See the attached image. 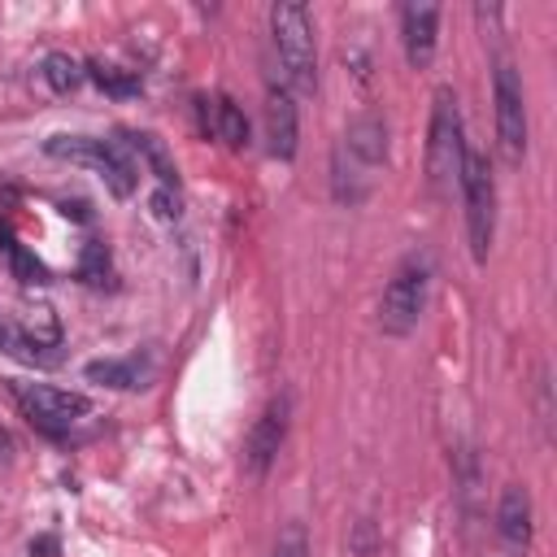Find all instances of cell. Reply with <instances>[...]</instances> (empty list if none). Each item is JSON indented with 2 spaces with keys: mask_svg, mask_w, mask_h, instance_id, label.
<instances>
[{
  "mask_svg": "<svg viewBox=\"0 0 557 557\" xmlns=\"http://www.w3.org/2000/svg\"><path fill=\"white\" fill-rule=\"evenodd\" d=\"M387 161V122L379 113H361L335 144L331 157V191L339 205H361Z\"/></svg>",
  "mask_w": 557,
  "mask_h": 557,
  "instance_id": "cell-1",
  "label": "cell"
},
{
  "mask_svg": "<svg viewBox=\"0 0 557 557\" xmlns=\"http://www.w3.org/2000/svg\"><path fill=\"white\" fill-rule=\"evenodd\" d=\"M270 39L283 65L287 91H313L318 87V39H313V13L305 4H270Z\"/></svg>",
  "mask_w": 557,
  "mask_h": 557,
  "instance_id": "cell-2",
  "label": "cell"
},
{
  "mask_svg": "<svg viewBox=\"0 0 557 557\" xmlns=\"http://www.w3.org/2000/svg\"><path fill=\"white\" fill-rule=\"evenodd\" d=\"M466 126L457 109L453 87H435L431 104V131H426V183L435 196H453L461 183V161H466Z\"/></svg>",
  "mask_w": 557,
  "mask_h": 557,
  "instance_id": "cell-3",
  "label": "cell"
},
{
  "mask_svg": "<svg viewBox=\"0 0 557 557\" xmlns=\"http://www.w3.org/2000/svg\"><path fill=\"white\" fill-rule=\"evenodd\" d=\"M431 270H435V261H431L426 248L400 257V265L392 270L387 287L379 296V331L383 335L400 339V335H409L418 326V318L426 309V292H431Z\"/></svg>",
  "mask_w": 557,
  "mask_h": 557,
  "instance_id": "cell-4",
  "label": "cell"
},
{
  "mask_svg": "<svg viewBox=\"0 0 557 557\" xmlns=\"http://www.w3.org/2000/svg\"><path fill=\"white\" fill-rule=\"evenodd\" d=\"M44 152L57 157V161L96 170L117 200H126L135 191V165H131V157L122 152L117 139H104V135H52L44 144Z\"/></svg>",
  "mask_w": 557,
  "mask_h": 557,
  "instance_id": "cell-5",
  "label": "cell"
},
{
  "mask_svg": "<svg viewBox=\"0 0 557 557\" xmlns=\"http://www.w3.org/2000/svg\"><path fill=\"white\" fill-rule=\"evenodd\" d=\"M461 205H466V235H470V257L483 265L487 252H492V239H496V178H492V165L483 152L466 148V161H461Z\"/></svg>",
  "mask_w": 557,
  "mask_h": 557,
  "instance_id": "cell-6",
  "label": "cell"
},
{
  "mask_svg": "<svg viewBox=\"0 0 557 557\" xmlns=\"http://www.w3.org/2000/svg\"><path fill=\"white\" fill-rule=\"evenodd\" d=\"M17 409L26 413L30 426H39L44 435H70L87 413H91V400L83 392H70V387H48V383H13L9 387Z\"/></svg>",
  "mask_w": 557,
  "mask_h": 557,
  "instance_id": "cell-7",
  "label": "cell"
},
{
  "mask_svg": "<svg viewBox=\"0 0 557 557\" xmlns=\"http://www.w3.org/2000/svg\"><path fill=\"white\" fill-rule=\"evenodd\" d=\"M492 104H496V144L509 165H522L527 157V91L509 61H496L492 74Z\"/></svg>",
  "mask_w": 557,
  "mask_h": 557,
  "instance_id": "cell-8",
  "label": "cell"
},
{
  "mask_svg": "<svg viewBox=\"0 0 557 557\" xmlns=\"http://www.w3.org/2000/svg\"><path fill=\"white\" fill-rule=\"evenodd\" d=\"M283 435H287V396H274L261 418L248 426V440H244V470L252 479H265V470L274 466L278 448H283Z\"/></svg>",
  "mask_w": 557,
  "mask_h": 557,
  "instance_id": "cell-9",
  "label": "cell"
},
{
  "mask_svg": "<svg viewBox=\"0 0 557 557\" xmlns=\"http://www.w3.org/2000/svg\"><path fill=\"white\" fill-rule=\"evenodd\" d=\"M265 148L270 157L278 161H292L296 157V139H300V113H296V96L283 87V83H270L265 87Z\"/></svg>",
  "mask_w": 557,
  "mask_h": 557,
  "instance_id": "cell-10",
  "label": "cell"
},
{
  "mask_svg": "<svg viewBox=\"0 0 557 557\" xmlns=\"http://www.w3.org/2000/svg\"><path fill=\"white\" fill-rule=\"evenodd\" d=\"M435 30H440V9L435 4H405L400 9V39H405V57H409L413 70L431 65Z\"/></svg>",
  "mask_w": 557,
  "mask_h": 557,
  "instance_id": "cell-11",
  "label": "cell"
},
{
  "mask_svg": "<svg viewBox=\"0 0 557 557\" xmlns=\"http://www.w3.org/2000/svg\"><path fill=\"white\" fill-rule=\"evenodd\" d=\"M200 126H205L209 135H218L226 148H244V144H248V117H244V109H239L231 96L200 100Z\"/></svg>",
  "mask_w": 557,
  "mask_h": 557,
  "instance_id": "cell-12",
  "label": "cell"
},
{
  "mask_svg": "<svg viewBox=\"0 0 557 557\" xmlns=\"http://www.w3.org/2000/svg\"><path fill=\"white\" fill-rule=\"evenodd\" d=\"M496 531H500V540H505L513 553H522V548L531 544V496H527V487L513 483V487L500 492Z\"/></svg>",
  "mask_w": 557,
  "mask_h": 557,
  "instance_id": "cell-13",
  "label": "cell"
},
{
  "mask_svg": "<svg viewBox=\"0 0 557 557\" xmlns=\"http://www.w3.org/2000/svg\"><path fill=\"white\" fill-rule=\"evenodd\" d=\"M126 144L148 161V170H152V178H157V187H178V170H174V157H170V148L152 135V131H126Z\"/></svg>",
  "mask_w": 557,
  "mask_h": 557,
  "instance_id": "cell-14",
  "label": "cell"
},
{
  "mask_svg": "<svg viewBox=\"0 0 557 557\" xmlns=\"http://www.w3.org/2000/svg\"><path fill=\"white\" fill-rule=\"evenodd\" d=\"M87 379H96L104 387H144L148 366L139 357H126V361H91L87 366Z\"/></svg>",
  "mask_w": 557,
  "mask_h": 557,
  "instance_id": "cell-15",
  "label": "cell"
},
{
  "mask_svg": "<svg viewBox=\"0 0 557 557\" xmlns=\"http://www.w3.org/2000/svg\"><path fill=\"white\" fill-rule=\"evenodd\" d=\"M39 74H44V83H48L52 91L65 96V91H74V87L87 78V65L74 61L70 52H52V57H44V70H39Z\"/></svg>",
  "mask_w": 557,
  "mask_h": 557,
  "instance_id": "cell-16",
  "label": "cell"
},
{
  "mask_svg": "<svg viewBox=\"0 0 557 557\" xmlns=\"http://www.w3.org/2000/svg\"><path fill=\"white\" fill-rule=\"evenodd\" d=\"M87 78L109 91V96H135L139 91V74L135 70H122V65H104V61H87Z\"/></svg>",
  "mask_w": 557,
  "mask_h": 557,
  "instance_id": "cell-17",
  "label": "cell"
},
{
  "mask_svg": "<svg viewBox=\"0 0 557 557\" xmlns=\"http://www.w3.org/2000/svg\"><path fill=\"white\" fill-rule=\"evenodd\" d=\"M0 252H4L9 270H13L22 283H44V278H48V270H44V265H39V261H35V257H30V252H26V248H22L13 235H9V231L0 235Z\"/></svg>",
  "mask_w": 557,
  "mask_h": 557,
  "instance_id": "cell-18",
  "label": "cell"
},
{
  "mask_svg": "<svg viewBox=\"0 0 557 557\" xmlns=\"http://www.w3.org/2000/svg\"><path fill=\"white\" fill-rule=\"evenodd\" d=\"M270 557H309V535H305V522H287L270 548Z\"/></svg>",
  "mask_w": 557,
  "mask_h": 557,
  "instance_id": "cell-19",
  "label": "cell"
},
{
  "mask_svg": "<svg viewBox=\"0 0 557 557\" xmlns=\"http://www.w3.org/2000/svg\"><path fill=\"white\" fill-rule=\"evenodd\" d=\"M104 265H109V257H104V244H87V252H83V278L87 283H100L104 278Z\"/></svg>",
  "mask_w": 557,
  "mask_h": 557,
  "instance_id": "cell-20",
  "label": "cell"
},
{
  "mask_svg": "<svg viewBox=\"0 0 557 557\" xmlns=\"http://www.w3.org/2000/svg\"><path fill=\"white\" fill-rule=\"evenodd\" d=\"M152 213L161 222H174L178 218V187H157L152 191Z\"/></svg>",
  "mask_w": 557,
  "mask_h": 557,
  "instance_id": "cell-21",
  "label": "cell"
},
{
  "mask_svg": "<svg viewBox=\"0 0 557 557\" xmlns=\"http://www.w3.org/2000/svg\"><path fill=\"white\" fill-rule=\"evenodd\" d=\"M30 557H57V540H52V535L30 540Z\"/></svg>",
  "mask_w": 557,
  "mask_h": 557,
  "instance_id": "cell-22",
  "label": "cell"
}]
</instances>
